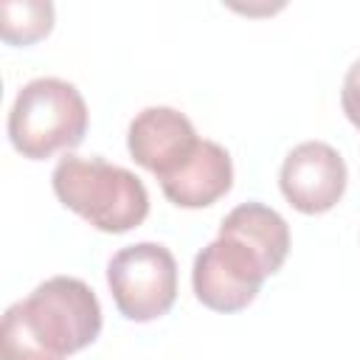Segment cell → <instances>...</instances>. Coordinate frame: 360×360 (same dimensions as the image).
<instances>
[{
	"label": "cell",
	"mask_w": 360,
	"mask_h": 360,
	"mask_svg": "<svg viewBox=\"0 0 360 360\" xmlns=\"http://www.w3.org/2000/svg\"><path fill=\"white\" fill-rule=\"evenodd\" d=\"M101 332L96 292L73 276H53L11 304L0 326V360H62Z\"/></svg>",
	"instance_id": "6da1fadb"
},
{
	"label": "cell",
	"mask_w": 360,
	"mask_h": 360,
	"mask_svg": "<svg viewBox=\"0 0 360 360\" xmlns=\"http://www.w3.org/2000/svg\"><path fill=\"white\" fill-rule=\"evenodd\" d=\"M51 186L56 200L104 233H127L149 214V194L138 174L104 158L65 155Z\"/></svg>",
	"instance_id": "7a4b0ae2"
},
{
	"label": "cell",
	"mask_w": 360,
	"mask_h": 360,
	"mask_svg": "<svg viewBox=\"0 0 360 360\" xmlns=\"http://www.w3.org/2000/svg\"><path fill=\"white\" fill-rule=\"evenodd\" d=\"M87 121L90 112L76 84L42 76L20 87L8 110V138L22 158L45 160L59 149H76Z\"/></svg>",
	"instance_id": "3957f363"
},
{
	"label": "cell",
	"mask_w": 360,
	"mask_h": 360,
	"mask_svg": "<svg viewBox=\"0 0 360 360\" xmlns=\"http://www.w3.org/2000/svg\"><path fill=\"white\" fill-rule=\"evenodd\" d=\"M107 284L127 321L146 323L166 315L177 298V262L158 242L121 248L107 264Z\"/></svg>",
	"instance_id": "277c9868"
},
{
	"label": "cell",
	"mask_w": 360,
	"mask_h": 360,
	"mask_svg": "<svg viewBox=\"0 0 360 360\" xmlns=\"http://www.w3.org/2000/svg\"><path fill=\"white\" fill-rule=\"evenodd\" d=\"M267 270L262 259L233 236L208 242L191 267V287L200 304L214 312H239L262 290Z\"/></svg>",
	"instance_id": "5b68a950"
},
{
	"label": "cell",
	"mask_w": 360,
	"mask_h": 360,
	"mask_svg": "<svg viewBox=\"0 0 360 360\" xmlns=\"http://www.w3.org/2000/svg\"><path fill=\"white\" fill-rule=\"evenodd\" d=\"M346 160L323 141H304L292 146L278 172L284 200L301 214H323L335 208L346 191Z\"/></svg>",
	"instance_id": "8992f818"
},
{
	"label": "cell",
	"mask_w": 360,
	"mask_h": 360,
	"mask_svg": "<svg viewBox=\"0 0 360 360\" xmlns=\"http://www.w3.org/2000/svg\"><path fill=\"white\" fill-rule=\"evenodd\" d=\"M200 138L194 124L174 107L141 110L127 132V149L138 166L152 172L158 180L174 174L197 149Z\"/></svg>",
	"instance_id": "52a82bcc"
},
{
	"label": "cell",
	"mask_w": 360,
	"mask_h": 360,
	"mask_svg": "<svg viewBox=\"0 0 360 360\" xmlns=\"http://www.w3.org/2000/svg\"><path fill=\"white\" fill-rule=\"evenodd\" d=\"M233 183V163L225 146L217 141H200L194 155L166 180H160V188L169 202L180 208H205L214 205L219 197L231 191Z\"/></svg>",
	"instance_id": "ba28073f"
},
{
	"label": "cell",
	"mask_w": 360,
	"mask_h": 360,
	"mask_svg": "<svg viewBox=\"0 0 360 360\" xmlns=\"http://www.w3.org/2000/svg\"><path fill=\"white\" fill-rule=\"evenodd\" d=\"M219 236H233L248 245L264 264L267 276L278 273L290 253V228L284 217L264 202L236 205L219 225Z\"/></svg>",
	"instance_id": "9c48e42d"
},
{
	"label": "cell",
	"mask_w": 360,
	"mask_h": 360,
	"mask_svg": "<svg viewBox=\"0 0 360 360\" xmlns=\"http://www.w3.org/2000/svg\"><path fill=\"white\" fill-rule=\"evenodd\" d=\"M53 28V6L48 0H3L0 34L8 45H31Z\"/></svg>",
	"instance_id": "30bf717a"
},
{
	"label": "cell",
	"mask_w": 360,
	"mask_h": 360,
	"mask_svg": "<svg viewBox=\"0 0 360 360\" xmlns=\"http://www.w3.org/2000/svg\"><path fill=\"white\" fill-rule=\"evenodd\" d=\"M340 107L346 118L360 129V59L352 62V68L343 76V90H340Z\"/></svg>",
	"instance_id": "8fae6325"
}]
</instances>
